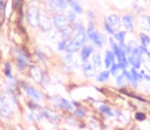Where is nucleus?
Masks as SVG:
<instances>
[{
	"label": "nucleus",
	"instance_id": "1",
	"mask_svg": "<svg viewBox=\"0 0 150 130\" xmlns=\"http://www.w3.org/2000/svg\"><path fill=\"white\" fill-rule=\"evenodd\" d=\"M67 0H46L45 9L47 14H55V13H63L67 8Z\"/></svg>",
	"mask_w": 150,
	"mask_h": 130
},
{
	"label": "nucleus",
	"instance_id": "2",
	"mask_svg": "<svg viewBox=\"0 0 150 130\" xmlns=\"http://www.w3.org/2000/svg\"><path fill=\"white\" fill-rule=\"evenodd\" d=\"M18 85H21V87L24 91V93L28 96L29 98H31L34 101H43L45 97L44 94L42 93L40 89H38L37 87H34L32 85H28L27 82L24 81H18Z\"/></svg>",
	"mask_w": 150,
	"mask_h": 130
},
{
	"label": "nucleus",
	"instance_id": "3",
	"mask_svg": "<svg viewBox=\"0 0 150 130\" xmlns=\"http://www.w3.org/2000/svg\"><path fill=\"white\" fill-rule=\"evenodd\" d=\"M87 35H88V39L89 41L92 43V45L94 47L98 48V49H101L103 47L104 44L107 43V38L105 35H103L101 32L97 31L95 29L94 31H90V32H87Z\"/></svg>",
	"mask_w": 150,
	"mask_h": 130
},
{
	"label": "nucleus",
	"instance_id": "4",
	"mask_svg": "<svg viewBox=\"0 0 150 130\" xmlns=\"http://www.w3.org/2000/svg\"><path fill=\"white\" fill-rule=\"evenodd\" d=\"M143 55L142 51L140 50V48L137 47L136 49H134L132 51L130 56H128V62H129V66H131L132 68H135L137 70L141 68L143 64Z\"/></svg>",
	"mask_w": 150,
	"mask_h": 130
},
{
	"label": "nucleus",
	"instance_id": "5",
	"mask_svg": "<svg viewBox=\"0 0 150 130\" xmlns=\"http://www.w3.org/2000/svg\"><path fill=\"white\" fill-rule=\"evenodd\" d=\"M27 22L28 24L32 29H37L39 28V17H40V12L39 9L36 5L29 6L28 10H27Z\"/></svg>",
	"mask_w": 150,
	"mask_h": 130
},
{
	"label": "nucleus",
	"instance_id": "6",
	"mask_svg": "<svg viewBox=\"0 0 150 130\" xmlns=\"http://www.w3.org/2000/svg\"><path fill=\"white\" fill-rule=\"evenodd\" d=\"M30 59H31V54L27 51L26 48H24V51H23L20 55L16 56V69L22 71V72L27 70V68L30 66Z\"/></svg>",
	"mask_w": 150,
	"mask_h": 130
},
{
	"label": "nucleus",
	"instance_id": "7",
	"mask_svg": "<svg viewBox=\"0 0 150 130\" xmlns=\"http://www.w3.org/2000/svg\"><path fill=\"white\" fill-rule=\"evenodd\" d=\"M51 22H52V27L55 29L57 32L62 31L65 27L69 24L67 20L65 13H55L51 16Z\"/></svg>",
	"mask_w": 150,
	"mask_h": 130
},
{
	"label": "nucleus",
	"instance_id": "8",
	"mask_svg": "<svg viewBox=\"0 0 150 130\" xmlns=\"http://www.w3.org/2000/svg\"><path fill=\"white\" fill-rule=\"evenodd\" d=\"M122 26L128 33H133L136 26V17L133 13H125L122 16Z\"/></svg>",
	"mask_w": 150,
	"mask_h": 130
},
{
	"label": "nucleus",
	"instance_id": "9",
	"mask_svg": "<svg viewBox=\"0 0 150 130\" xmlns=\"http://www.w3.org/2000/svg\"><path fill=\"white\" fill-rule=\"evenodd\" d=\"M39 28L42 32H50L52 29L51 17L47 13H40L39 17Z\"/></svg>",
	"mask_w": 150,
	"mask_h": 130
},
{
	"label": "nucleus",
	"instance_id": "10",
	"mask_svg": "<svg viewBox=\"0 0 150 130\" xmlns=\"http://www.w3.org/2000/svg\"><path fill=\"white\" fill-rule=\"evenodd\" d=\"M95 52V48L93 45H85L80 50V60L82 63L86 61H89V59L92 56V54Z\"/></svg>",
	"mask_w": 150,
	"mask_h": 130
},
{
	"label": "nucleus",
	"instance_id": "11",
	"mask_svg": "<svg viewBox=\"0 0 150 130\" xmlns=\"http://www.w3.org/2000/svg\"><path fill=\"white\" fill-rule=\"evenodd\" d=\"M104 20L109 24L115 31H120V27H122V17L117 13H111L105 16Z\"/></svg>",
	"mask_w": 150,
	"mask_h": 130
},
{
	"label": "nucleus",
	"instance_id": "12",
	"mask_svg": "<svg viewBox=\"0 0 150 130\" xmlns=\"http://www.w3.org/2000/svg\"><path fill=\"white\" fill-rule=\"evenodd\" d=\"M81 68L82 71H83V74L87 78H92V77L96 76V68H95L91 61H86L84 63H82Z\"/></svg>",
	"mask_w": 150,
	"mask_h": 130
},
{
	"label": "nucleus",
	"instance_id": "13",
	"mask_svg": "<svg viewBox=\"0 0 150 130\" xmlns=\"http://www.w3.org/2000/svg\"><path fill=\"white\" fill-rule=\"evenodd\" d=\"M58 33H59L61 39L64 40V41H67V42H69V40H71L74 34H75V28H74L73 24H69L62 31H60V32H58Z\"/></svg>",
	"mask_w": 150,
	"mask_h": 130
},
{
	"label": "nucleus",
	"instance_id": "14",
	"mask_svg": "<svg viewBox=\"0 0 150 130\" xmlns=\"http://www.w3.org/2000/svg\"><path fill=\"white\" fill-rule=\"evenodd\" d=\"M115 63V55L111 49H106L104 53V67L109 69L111 65Z\"/></svg>",
	"mask_w": 150,
	"mask_h": 130
},
{
	"label": "nucleus",
	"instance_id": "15",
	"mask_svg": "<svg viewBox=\"0 0 150 130\" xmlns=\"http://www.w3.org/2000/svg\"><path fill=\"white\" fill-rule=\"evenodd\" d=\"M29 72H30V76L32 77V79L35 80L36 82L40 83L41 78H42V72H43V71L38 66H36V65H32Z\"/></svg>",
	"mask_w": 150,
	"mask_h": 130
},
{
	"label": "nucleus",
	"instance_id": "16",
	"mask_svg": "<svg viewBox=\"0 0 150 130\" xmlns=\"http://www.w3.org/2000/svg\"><path fill=\"white\" fill-rule=\"evenodd\" d=\"M41 114H42V116H43V118H46L48 121H50V122H55V121H57L58 119H59V116H58L57 114L53 113L52 111L48 110V109H42Z\"/></svg>",
	"mask_w": 150,
	"mask_h": 130
},
{
	"label": "nucleus",
	"instance_id": "17",
	"mask_svg": "<svg viewBox=\"0 0 150 130\" xmlns=\"http://www.w3.org/2000/svg\"><path fill=\"white\" fill-rule=\"evenodd\" d=\"M95 77H96V81L98 83L106 82V81H108L109 78H110V72H109L108 69H105V70H102L97 73Z\"/></svg>",
	"mask_w": 150,
	"mask_h": 130
},
{
	"label": "nucleus",
	"instance_id": "18",
	"mask_svg": "<svg viewBox=\"0 0 150 130\" xmlns=\"http://www.w3.org/2000/svg\"><path fill=\"white\" fill-rule=\"evenodd\" d=\"M81 50V47L76 43L73 40H69L67 43V47H65V53H71V54H75L77 52H80Z\"/></svg>",
	"mask_w": 150,
	"mask_h": 130
},
{
	"label": "nucleus",
	"instance_id": "19",
	"mask_svg": "<svg viewBox=\"0 0 150 130\" xmlns=\"http://www.w3.org/2000/svg\"><path fill=\"white\" fill-rule=\"evenodd\" d=\"M91 62H92V64L94 65V67L97 69H100L101 66H102V59H101V54L100 52L98 51H95L94 53L92 54V56H91Z\"/></svg>",
	"mask_w": 150,
	"mask_h": 130
},
{
	"label": "nucleus",
	"instance_id": "20",
	"mask_svg": "<svg viewBox=\"0 0 150 130\" xmlns=\"http://www.w3.org/2000/svg\"><path fill=\"white\" fill-rule=\"evenodd\" d=\"M67 4L71 7V10H73L75 13L77 14H82L83 13V7L81 6V4L77 1V0H67Z\"/></svg>",
	"mask_w": 150,
	"mask_h": 130
},
{
	"label": "nucleus",
	"instance_id": "21",
	"mask_svg": "<svg viewBox=\"0 0 150 130\" xmlns=\"http://www.w3.org/2000/svg\"><path fill=\"white\" fill-rule=\"evenodd\" d=\"M138 22H139V26L142 30L144 31H148L150 30L149 27V22H148V14L142 13L139 15L138 17Z\"/></svg>",
	"mask_w": 150,
	"mask_h": 130
},
{
	"label": "nucleus",
	"instance_id": "22",
	"mask_svg": "<svg viewBox=\"0 0 150 130\" xmlns=\"http://www.w3.org/2000/svg\"><path fill=\"white\" fill-rule=\"evenodd\" d=\"M128 35V32L127 31H119L113 35V39L115 40L119 45H124L126 43V37Z\"/></svg>",
	"mask_w": 150,
	"mask_h": 130
},
{
	"label": "nucleus",
	"instance_id": "23",
	"mask_svg": "<svg viewBox=\"0 0 150 130\" xmlns=\"http://www.w3.org/2000/svg\"><path fill=\"white\" fill-rule=\"evenodd\" d=\"M4 76L6 77V80H9V79H13V73H12V65L9 61H6L4 63V69H3Z\"/></svg>",
	"mask_w": 150,
	"mask_h": 130
},
{
	"label": "nucleus",
	"instance_id": "24",
	"mask_svg": "<svg viewBox=\"0 0 150 130\" xmlns=\"http://www.w3.org/2000/svg\"><path fill=\"white\" fill-rule=\"evenodd\" d=\"M62 59H63V62H64L65 65L67 66H76V63L77 62L75 61V57H74V54H71V53H65L64 55L62 56Z\"/></svg>",
	"mask_w": 150,
	"mask_h": 130
},
{
	"label": "nucleus",
	"instance_id": "25",
	"mask_svg": "<svg viewBox=\"0 0 150 130\" xmlns=\"http://www.w3.org/2000/svg\"><path fill=\"white\" fill-rule=\"evenodd\" d=\"M139 41H140V45L148 48V46L150 45V36L144 32L139 33Z\"/></svg>",
	"mask_w": 150,
	"mask_h": 130
},
{
	"label": "nucleus",
	"instance_id": "26",
	"mask_svg": "<svg viewBox=\"0 0 150 130\" xmlns=\"http://www.w3.org/2000/svg\"><path fill=\"white\" fill-rule=\"evenodd\" d=\"M115 85H117L119 87H127L129 85V82L127 81V79L125 78V76L122 74V73H120L119 75H117L115 76Z\"/></svg>",
	"mask_w": 150,
	"mask_h": 130
},
{
	"label": "nucleus",
	"instance_id": "27",
	"mask_svg": "<svg viewBox=\"0 0 150 130\" xmlns=\"http://www.w3.org/2000/svg\"><path fill=\"white\" fill-rule=\"evenodd\" d=\"M50 83H51V78H50L49 74H48L47 72H45V71H43V72H42V78H41V81H40V85L47 87Z\"/></svg>",
	"mask_w": 150,
	"mask_h": 130
},
{
	"label": "nucleus",
	"instance_id": "28",
	"mask_svg": "<svg viewBox=\"0 0 150 130\" xmlns=\"http://www.w3.org/2000/svg\"><path fill=\"white\" fill-rule=\"evenodd\" d=\"M109 72H110V75H112V76H117V75H119L120 72H122V69H120V65L117 64V62H115V63H113L111 65V67L108 69Z\"/></svg>",
	"mask_w": 150,
	"mask_h": 130
},
{
	"label": "nucleus",
	"instance_id": "29",
	"mask_svg": "<svg viewBox=\"0 0 150 130\" xmlns=\"http://www.w3.org/2000/svg\"><path fill=\"white\" fill-rule=\"evenodd\" d=\"M77 13L73 11V10H69V11L65 12V16H67V22L71 24H73L74 22H76V20H77Z\"/></svg>",
	"mask_w": 150,
	"mask_h": 130
},
{
	"label": "nucleus",
	"instance_id": "30",
	"mask_svg": "<svg viewBox=\"0 0 150 130\" xmlns=\"http://www.w3.org/2000/svg\"><path fill=\"white\" fill-rule=\"evenodd\" d=\"M103 29H104L105 33L108 34L110 37H113V35H115V33H117V31L115 30V29L112 28V27L110 26L109 24H107L106 22L104 20V22H103Z\"/></svg>",
	"mask_w": 150,
	"mask_h": 130
},
{
	"label": "nucleus",
	"instance_id": "31",
	"mask_svg": "<svg viewBox=\"0 0 150 130\" xmlns=\"http://www.w3.org/2000/svg\"><path fill=\"white\" fill-rule=\"evenodd\" d=\"M27 106H28L29 110L32 111V112H34V111H36V110H38V109L41 108V107H40V105L34 100L28 101V102H27Z\"/></svg>",
	"mask_w": 150,
	"mask_h": 130
},
{
	"label": "nucleus",
	"instance_id": "32",
	"mask_svg": "<svg viewBox=\"0 0 150 130\" xmlns=\"http://www.w3.org/2000/svg\"><path fill=\"white\" fill-rule=\"evenodd\" d=\"M86 114H87V112H86L85 109L82 108V107L76 108L75 110H74V115H75L76 117H78V118H84V117L86 116Z\"/></svg>",
	"mask_w": 150,
	"mask_h": 130
},
{
	"label": "nucleus",
	"instance_id": "33",
	"mask_svg": "<svg viewBox=\"0 0 150 130\" xmlns=\"http://www.w3.org/2000/svg\"><path fill=\"white\" fill-rule=\"evenodd\" d=\"M146 114L144 112H141V111H138V112L135 113L134 118L136 121H139V122H143L144 120H146Z\"/></svg>",
	"mask_w": 150,
	"mask_h": 130
},
{
	"label": "nucleus",
	"instance_id": "34",
	"mask_svg": "<svg viewBox=\"0 0 150 130\" xmlns=\"http://www.w3.org/2000/svg\"><path fill=\"white\" fill-rule=\"evenodd\" d=\"M110 110H111V108L106 104H101V105H99V107H98V111L101 113V114L106 115Z\"/></svg>",
	"mask_w": 150,
	"mask_h": 130
},
{
	"label": "nucleus",
	"instance_id": "35",
	"mask_svg": "<svg viewBox=\"0 0 150 130\" xmlns=\"http://www.w3.org/2000/svg\"><path fill=\"white\" fill-rule=\"evenodd\" d=\"M67 41H64V40L61 39L60 41L57 42V45H56V49H57L58 52H62L65 50V47H67Z\"/></svg>",
	"mask_w": 150,
	"mask_h": 130
},
{
	"label": "nucleus",
	"instance_id": "36",
	"mask_svg": "<svg viewBox=\"0 0 150 130\" xmlns=\"http://www.w3.org/2000/svg\"><path fill=\"white\" fill-rule=\"evenodd\" d=\"M36 56H37V57L39 58L40 61H42V62H45L46 61V56H45V54H44L43 52L41 51V50H39V49L36 50Z\"/></svg>",
	"mask_w": 150,
	"mask_h": 130
},
{
	"label": "nucleus",
	"instance_id": "37",
	"mask_svg": "<svg viewBox=\"0 0 150 130\" xmlns=\"http://www.w3.org/2000/svg\"><path fill=\"white\" fill-rule=\"evenodd\" d=\"M127 45H128V47L130 48V50L131 51H133L134 49H136L137 47H139V45H138V43H137L135 40H131L130 42H128V43H126Z\"/></svg>",
	"mask_w": 150,
	"mask_h": 130
},
{
	"label": "nucleus",
	"instance_id": "38",
	"mask_svg": "<svg viewBox=\"0 0 150 130\" xmlns=\"http://www.w3.org/2000/svg\"><path fill=\"white\" fill-rule=\"evenodd\" d=\"M86 13H87V17L89 18V20H96V14H95V12L93 11V10H88Z\"/></svg>",
	"mask_w": 150,
	"mask_h": 130
},
{
	"label": "nucleus",
	"instance_id": "39",
	"mask_svg": "<svg viewBox=\"0 0 150 130\" xmlns=\"http://www.w3.org/2000/svg\"><path fill=\"white\" fill-rule=\"evenodd\" d=\"M71 104H73L74 108H80V107H82V104L79 101H71Z\"/></svg>",
	"mask_w": 150,
	"mask_h": 130
},
{
	"label": "nucleus",
	"instance_id": "40",
	"mask_svg": "<svg viewBox=\"0 0 150 130\" xmlns=\"http://www.w3.org/2000/svg\"><path fill=\"white\" fill-rule=\"evenodd\" d=\"M27 117H28V119H29L30 121H33L34 119H35V113H34V112H31L30 114H28V116H27Z\"/></svg>",
	"mask_w": 150,
	"mask_h": 130
},
{
	"label": "nucleus",
	"instance_id": "41",
	"mask_svg": "<svg viewBox=\"0 0 150 130\" xmlns=\"http://www.w3.org/2000/svg\"><path fill=\"white\" fill-rule=\"evenodd\" d=\"M143 78H144V80H146L147 82H150V74L149 73H145V74L143 75Z\"/></svg>",
	"mask_w": 150,
	"mask_h": 130
},
{
	"label": "nucleus",
	"instance_id": "42",
	"mask_svg": "<svg viewBox=\"0 0 150 130\" xmlns=\"http://www.w3.org/2000/svg\"><path fill=\"white\" fill-rule=\"evenodd\" d=\"M2 57V52H1V50H0V58Z\"/></svg>",
	"mask_w": 150,
	"mask_h": 130
}]
</instances>
